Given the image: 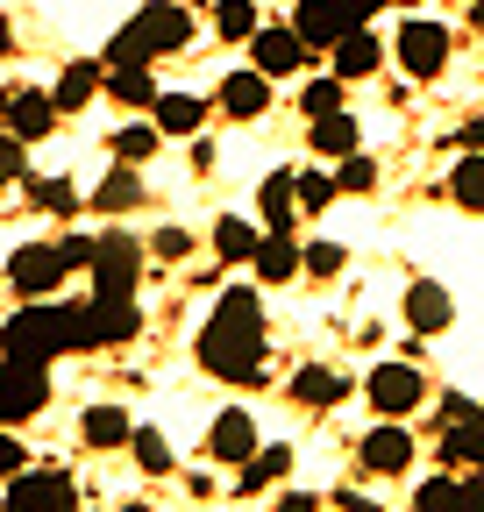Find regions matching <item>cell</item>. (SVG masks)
Returning <instances> with one entry per match:
<instances>
[{"mask_svg": "<svg viewBox=\"0 0 484 512\" xmlns=\"http://www.w3.org/2000/svg\"><path fill=\"white\" fill-rule=\"evenodd\" d=\"M207 456H214V463H250V456H257V420H250V413H221V420L207 427Z\"/></svg>", "mask_w": 484, "mask_h": 512, "instance_id": "obj_12", "label": "cell"}, {"mask_svg": "<svg viewBox=\"0 0 484 512\" xmlns=\"http://www.w3.org/2000/svg\"><path fill=\"white\" fill-rule=\"evenodd\" d=\"M406 463H413V434L406 427H371V434H363V470L399 477Z\"/></svg>", "mask_w": 484, "mask_h": 512, "instance_id": "obj_14", "label": "cell"}, {"mask_svg": "<svg viewBox=\"0 0 484 512\" xmlns=\"http://www.w3.org/2000/svg\"><path fill=\"white\" fill-rule=\"evenodd\" d=\"M157 136H164V128H121V136H114V157H121V164H143V157L157 150Z\"/></svg>", "mask_w": 484, "mask_h": 512, "instance_id": "obj_35", "label": "cell"}, {"mask_svg": "<svg viewBox=\"0 0 484 512\" xmlns=\"http://www.w3.org/2000/svg\"><path fill=\"white\" fill-rule=\"evenodd\" d=\"M328 114H342V86H335V79L307 86V121H328Z\"/></svg>", "mask_w": 484, "mask_h": 512, "instance_id": "obj_38", "label": "cell"}, {"mask_svg": "<svg viewBox=\"0 0 484 512\" xmlns=\"http://www.w3.org/2000/svg\"><path fill=\"white\" fill-rule=\"evenodd\" d=\"M57 249H65V264H72V271H93V264H100V242H93V235H65Z\"/></svg>", "mask_w": 484, "mask_h": 512, "instance_id": "obj_40", "label": "cell"}, {"mask_svg": "<svg viewBox=\"0 0 484 512\" xmlns=\"http://www.w3.org/2000/svg\"><path fill=\"white\" fill-rule=\"evenodd\" d=\"M363 392H371V406H378V413H413L428 384H420V370H413V363H378Z\"/></svg>", "mask_w": 484, "mask_h": 512, "instance_id": "obj_10", "label": "cell"}, {"mask_svg": "<svg viewBox=\"0 0 484 512\" xmlns=\"http://www.w3.org/2000/svg\"><path fill=\"white\" fill-rule=\"evenodd\" d=\"M363 72H378V36L371 29H349L335 43V79H363Z\"/></svg>", "mask_w": 484, "mask_h": 512, "instance_id": "obj_20", "label": "cell"}, {"mask_svg": "<svg viewBox=\"0 0 484 512\" xmlns=\"http://www.w3.org/2000/svg\"><path fill=\"white\" fill-rule=\"evenodd\" d=\"M29 200L50 207V214H72V207H79V192H72V178H29Z\"/></svg>", "mask_w": 484, "mask_h": 512, "instance_id": "obj_32", "label": "cell"}, {"mask_svg": "<svg viewBox=\"0 0 484 512\" xmlns=\"http://www.w3.org/2000/svg\"><path fill=\"white\" fill-rule=\"evenodd\" d=\"M221 107H228L235 121H257V114L271 107V72H257V64H250V72H228V79H221Z\"/></svg>", "mask_w": 484, "mask_h": 512, "instance_id": "obj_13", "label": "cell"}, {"mask_svg": "<svg viewBox=\"0 0 484 512\" xmlns=\"http://www.w3.org/2000/svg\"><path fill=\"white\" fill-rule=\"evenodd\" d=\"M79 434H86V448H121V441H136V427H129V413H121V406H93V413L79 420Z\"/></svg>", "mask_w": 484, "mask_h": 512, "instance_id": "obj_22", "label": "cell"}, {"mask_svg": "<svg viewBox=\"0 0 484 512\" xmlns=\"http://www.w3.org/2000/svg\"><path fill=\"white\" fill-rule=\"evenodd\" d=\"M399 64L413 79H435L442 64H449V29L442 22H406L399 29Z\"/></svg>", "mask_w": 484, "mask_h": 512, "instance_id": "obj_9", "label": "cell"}, {"mask_svg": "<svg viewBox=\"0 0 484 512\" xmlns=\"http://www.w3.org/2000/svg\"><path fill=\"white\" fill-rule=\"evenodd\" d=\"M143 328V313H136V299H93V342L107 349V342H129Z\"/></svg>", "mask_w": 484, "mask_h": 512, "instance_id": "obj_18", "label": "cell"}, {"mask_svg": "<svg viewBox=\"0 0 484 512\" xmlns=\"http://www.w3.org/2000/svg\"><path fill=\"white\" fill-rule=\"evenodd\" d=\"M314 150H321L328 164L356 157V121H349V114H328V121H314Z\"/></svg>", "mask_w": 484, "mask_h": 512, "instance_id": "obj_27", "label": "cell"}, {"mask_svg": "<svg viewBox=\"0 0 484 512\" xmlns=\"http://www.w3.org/2000/svg\"><path fill=\"white\" fill-rule=\"evenodd\" d=\"M257 200H264V221H271V235H285V228H292V207H299V171H271Z\"/></svg>", "mask_w": 484, "mask_h": 512, "instance_id": "obj_19", "label": "cell"}, {"mask_svg": "<svg viewBox=\"0 0 484 512\" xmlns=\"http://www.w3.org/2000/svg\"><path fill=\"white\" fill-rule=\"evenodd\" d=\"M43 406H50V377H43V363L8 356V392H0V420L22 427V420H36Z\"/></svg>", "mask_w": 484, "mask_h": 512, "instance_id": "obj_7", "label": "cell"}, {"mask_svg": "<svg viewBox=\"0 0 484 512\" xmlns=\"http://www.w3.org/2000/svg\"><path fill=\"white\" fill-rule=\"evenodd\" d=\"M477 512H484V484H477Z\"/></svg>", "mask_w": 484, "mask_h": 512, "instance_id": "obj_48", "label": "cell"}, {"mask_svg": "<svg viewBox=\"0 0 484 512\" xmlns=\"http://www.w3.org/2000/svg\"><path fill=\"white\" fill-rule=\"evenodd\" d=\"M442 463H470V470H484V413L470 406V399H442Z\"/></svg>", "mask_w": 484, "mask_h": 512, "instance_id": "obj_6", "label": "cell"}, {"mask_svg": "<svg viewBox=\"0 0 484 512\" xmlns=\"http://www.w3.org/2000/svg\"><path fill=\"white\" fill-rule=\"evenodd\" d=\"M406 320H413L420 335H442L449 320H456V299H449L442 285H428V278H420V285L406 292Z\"/></svg>", "mask_w": 484, "mask_h": 512, "instance_id": "obj_17", "label": "cell"}, {"mask_svg": "<svg viewBox=\"0 0 484 512\" xmlns=\"http://www.w3.org/2000/svg\"><path fill=\"white\" fill-rule=\"evenodd\" d=\"M129 448H136V463H143L150 477H164V470H171V441H164L157 427H136V441H129Z\"/></svg>", "mask_w": 484, "mask_h": 512, "instance_id": "obj_34", "label": "cell"}, {"mask_svg": "<svg viewBox=\"0 0 484 512\" xmlns=\"http://www.w3.org/2000/svg\"><path fill=\"white\" fill-rule=\"evenodd\" d=\"M186 249H193L186 228H164V235H157V256H186Z\"/></svg>", "mask_w": 484, "mask_h": 512, "instance_id": "obj_43", "label": "cell"}, {"mask_svg": "<svg viewBox=\"0 0 484 512\" xmlns=\"http://www.w3.org/2000/svg\"><path fill=\"white\" fill-rule=\"evenodd\" d=\"M136 200H143L136 171H114V178H100V200H93V207H100V214H129Z\"/></svg>", "mask_w": 484, "mask_h": 512, "instance_id": "obj_31", "label": "cell"}, {"mask_svg": "<svg viewBox=\"0 0 484 512\" xmlns=\"http://www.w3.org/2000/svg\"><path fill=\"white\" fill-rule=\"evenodd\" d=\"M449 200L470 207V214H484V150H470V157L449 171Z\"/></svg>", "mask_w": 484, "mask_h": 512, "instance_id": "obj_26", "label": "cell"}, {"mask_svg": "<svg viewBox=\"0 0 484 512\" xmlns=\"http://www.w3.org/2000/svg\"><path fill=\"white\" fill-rule=\"evenodd\" d=\"M200 363L228 384H257L264 377V313L257 292H221V313L200 335Z\"/></svg>", "mask_w": 484, "mask_h": 512, "instance_id": "obj_1", "label": "cell"}, {"mask_svg": "<svg viewBox=\"0 0 484 512\" xmlns=\"http://www.w3.org/2000/svg\"><path fill=\"white\" fill-rule=\"evenodd\" d=\"M292 399H299V406H335V399H342V377H335L328 363H307V370L292 377Z\"/></svg>", "mask_w": 484, "mask_h": 512, "instance_id": "obj_25", "label": "cell"}, {"mask_svg": "<svg viewBox=\"0 0 484 512\" xmlns=\"http://www.w3.org/2000/svg\"><path fill=\"white\" fill-rule=\"evenodd\" d=\"M121 512H150V505H121Z\"/></svg>", "mask_w": 484, "mask_h": 512, "instance_id": "obj_47", "label": "cell"}, {"mask_svg": "<svg viewBox=\"0 0 484 512\" xmlns=\"http://www.w3.org/2000/svg\"><path fill=\"white\" fill-rule=\"evenodd\" d=\"M285 470H292V448H257V456L242 463V491H271Z\"/></svg>", "mask_w": 484, "mask_h": 512, "instance_id": "obj_29", "label": "cell"}, {"mask_svg": "<svg viewBox=\"0 0 484 512\" xmlns=\"http://www.w3.org/2000/svg\"><path fill=\"white\" fill-rule=\"evenodd\" d=\"M292 29H299V43H307V50H328V43H342V36H349V22L335 15V0H299Z\"/></svg>", "mask_w": 484, "mask_h": 512, "instance_id": "obj_16", "label": "cell"}, {"mask_svg": "<svg viewBox=\"0 0 484 512\" xmlns=\"http://www.w3.org/2000/svg\"><path fill=\"white\" fill-rule=\"evenodd\" d=\"M0 178H22V136L0 143Z\"/></svg>", "mask_w": 484, "mask_h": 512, "instance_id": "obj_42", "label": "cell"}, {"mask_svg": "<svg viewBox=\"0 0 484 512\" xmlns=\"http://www.w3.org/2000/svg\"><path fill=\"white\" fill-rule=\"evenodd\" d=\"M250 264H257V278H271V285H285L292 271H307V249H292L285 235H264V249L250 256Z\"/></svg>", "mask_w": 484, "mask_h": 512, "instance_id": "obj_21", "label": "cell"}, {"mask_svg": "<svg viewBox=\"0 0 484 512\" xmlns=\"http://www.w3.org/2000/svg\"><path fill=\"white\" fill-rule=\"evenodd\" d=\"M186 43H193V15L171 8V0H150V8H136V22L107 43V64L121 72V64H150L157 50H186Z\"/></svg>", "mask_w": 484, "mask_h": 512, "instance_id": "obj_3", "label": "cell"}, {"mask_svg": "<svg viewBox=\"0 0 484 512\" xmlns=\"http://www.w3.org/2000/svg\"><path fill=\"white\" fill-rule=\"evenodd\" d=\"M335 185H342V192H371V185H378V164H371V157H342Z\"/></svg>", "mask_w": 484, "mask_h": 512, "instance_id": "obj_37", "label": "cell"}, {"mask_svg": "<svg viewBox=\"0 0 484 512\" xmlns=\"http://www.w3.org/2000/svg\"><path fill=\"white\" fill-rule=\"evenodd\" d=\"M136 278H143V249L129 235H107L93 264V299H136Z\"/></svg>", "mask_w": 484, "mask_h": 512, "instance_id": "obj_5", "label": "cell"}, {"mask_svg": "<svg viewBox=\"0 0 484 512\" xmlns=\"http://www.w3.org/2000/svg\"><path fill=\"white\" fill-rule=\"evenodd\" d=\"M107 93H114L121 107H157V100H164L157 79H150V64H121V72H107Z\"/></svg>", "mask_w": 484, "mask_h": 512, "instance_id": "obj_23", "label": "cell"}, {"mask_svg": "<svg viewBox=\"0 0 484 512\" xmlns=\"http://www.w3.org/2000/svg\"><path fill=\"white\" fill-rule=\"evenodd\" d=\"M214 36L250 43V36H257V0H221V8H214Z\"/></svg>", "mask_w": 484, "mask_h": 512, "instance_id": "obj_30", "label": "cell"}, {"mask_svg": "<svg viewBox=\"0 0 484 512\" xmlns=\"http://www.w3.org/2000/svg\"><path fill=\"white\" fill-rule=\"evenodd\" d=\"M100 86H107V72L93 57H79V64H65V79H57V107H86Z\"/></svg>", "mask_w": 484, "mask_h": 512, "instance_id": "obj_24", "label": "cell"}, {"mask_svg": "<svg viewBox=\"0 0 484 512\" xmlns=\"http://www.w3.org/2000/svg\"><path fill=\"white\" fill-rule=\"evenodd\" d=\"M57 93H8V136H22V143H43L50 128H57Z\"/></svg>", "mask_w": 484, "mask_h": 512, "instance_id": "obj_11", "label": "cell"}, {"mask_svg": "<svg viewBox=\"0 0 484 512\" xmlns=\"http://www.w3.org/2000/svg\"><path fill=\"white\" fill-rule=\"evenodd\" d=\"M278 512H314V498H307V491H292V498H285Z\"/></svg>", "mask_w": 484, "mask_h": 512, "instance_id": "obj_44", "label": "cell"}, {"mask_svg": "<svg viewBox=\"0 0 484 512\" xmlns=\"http://www.w3.org/2000/svg\"><path fill=\"white\" fill-rule=\"evenodd\" d=\"M65 349H79V313H72V306L29 299L22 313H8V356L50 363V356H65Z\"/></svg>", "mask_w": 484, "mask_h": 512, "instance_id": "obj_2", "label": "cell"}, {"mask_svg": "<svg viewBox=\"0 0 484 512\" xmlns=\"http://www.w3.org/2000/svg\"><path fill=\"white\" fill-rule=\"evenodd\" d=\"M200 114H207V107H200L193 93H164V100H157V128H164V136H193Z\"/></svg>", "mask_w": 484, "mask_h": 512, "instance_id": "obj_28", "label": "cell"}, {"mask_svg": "<svg viewBox=\"0 0 484 512\" xmlns=\"http://www.w3.org/2000/svg\"><path fill=\"white\" fill-rule=\"evenodd\" d=\"M8 512H79V491L65 470H36L8 484Z\"/></svg>", "mask_w": 484, "mask_h": 512, "instance_id": "obj_8", "label": "cell"}, {"mask_svg": "<svg viewBox=\"0 0 484 512\" xmlns=\"http://www.w3.org/2000/svg\"><path fill=\"white\" fill-rule=\"evenodd\" d=\"M470 22H477V29H484V0H477V8H470Z\"/></svg>", "mask_w": 484, "mask_h": 512, "instance_id": "obj_46", "label": "cell"}, {"mask_svg": "<svg viewBox=\"0 0 484 512\" xmlns=\"http://www.w3.org/2000/svg\"><path fill=\"white\" fill-rule=\"evenodd\" d=\"M214 249H221V256H257L264 235H257L250 221H221V228H214Z\"/></svg>", "mask_w": 484, "mask_h": 512, "instance_id": "obj_33", "label": "cell"}, {"mask_svg": "<svg viewBox=\"0 0 484 512\" xmlns=\"http://www.w3.org/2000/svg\"><path fill=\"white\" fill-rule=\"evenodd\" d=\"M65 271H72V264H65V249H57V242H29V249L8 256V285H15L22 299H50Z\"/></svg>", "mask_w": 484, "mask_h": 512, "instance_id": "obj_4", "label": "cell"}, {"mask_svg": "<svg viewBox=\"0 0 484 512\" xmlns=\"http://www.w3.org/2000/svg\"><path fill=\"white\" fill-rule=\"evenodd\" d=\"M378 8H385V0H335V15H342L349 29H363V22H371V15H378Z\"/></svg>", "mask_w": 484, "mask_h": 512, "instance_id": "obj_41", "label": "cell"}, {"mask_svg": "<svg viewBox=\"0 0 484 512\" xmlns=\"http://www.w3.org/2000/svg\"><path fill=\"white\" fill-rule=\"evenodd\" d=\"M335 192H342L335 178H321V171H299V207H307V214H321V207L335 200Z\"/></svg>", "mask_w": 484, "mask_h": 512, "instance_id": "obj_36", "label": "cell"}, {"mask_svg": "<svg viewBox=\"0 0 484 512\" xmlns=\"http://www.w3.org/2000/svg\"><path fill=\"white\" fill-rule=\"evenodd\" d=\"M250 57H257V72L278 79V72H292V64L307 57V43H299V29L285 22V29H257V36H250Z\"/></svg>", "mask_w": 484, "mask_h": 512, "instance_id": "obj_15", "label": "cell"}, {"mask_svg": "<svg viewBox=\"0 0 484 512\" xmlns=\"http://www.w3.org/2000/svg\"><path fill=\"white\" fill-rule=\"evenodd\" d=\"M463 143H470V150H484V121H470V128H463Z\"/></svg>", "mask_w": 484, "mask_h": 512, "instance_id": "obj_45", "label": "cell"}, {"mask_svg": "<svg viewBox=\"0 0 484 512\" xmlns=\"http://www.w3.org/2000/svg\"><path fill=\"white\" fill-rule=\"evenodd\" d=\"M342 256H349L342 242H307V271H314V278H335V271H342Z\"/></svg>", "mask_w": 484, "mask_h": 512, "instance_id": "obj_39", "label": "cell"}, {"mask_svg": "<svg viewBox=\"0 0 484 512\" xmlns=\"http://www.w3.org/2000/svg\"><path fill=\"white\" fill-rule=\"evenodd\" d=\"M399 8H413V0H399Z\"/></svg>", "mask_w": 484, "mask_h": 512, "instance_id": "obj_49", "label": "cell"}]
</instances>
